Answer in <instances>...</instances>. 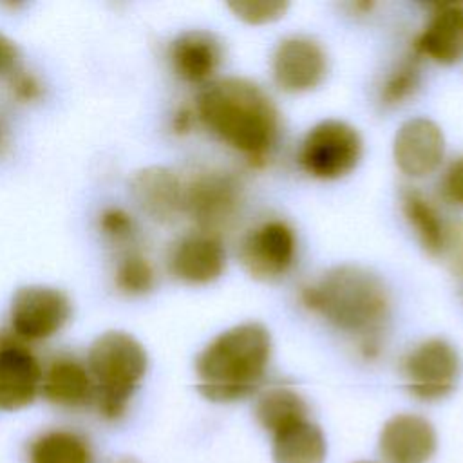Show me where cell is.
<instances>
[{
	"mask_svg": "<svg viewBox=\"0 0 463 463\" xmlns=\"http://www.w3.org/2000/svg\"><path fill=\"white\" fill-rule=\"evenodd\" d=\"M326 454V436L309 418L273 434L271 456L275 463H324Z\"/></svg>",
	"mask_w": 463,
	"mask_h": 463,
	"instance_id": "cell-19",
	"label": "cell"
},
{
	"mask_svg": "<svg viewBox=\"0 0 463 463\" xmlns=\"http://www.w3.org/2000/svg\"><path fill=\"white\" fill-rule=\"evenodd\" d=\"M416 54L452 65L463 58V4H439L414 42Z\"/></svg>",
	"mask_w": 463,
	"mask_h": 463,
	"instance_id": "cell-16",
	"label": "cell"
},
{
	"mask_svg": "<svg viewBox=\"0 0 463 463\" xmlns=\"http://www.w3.org/2000/svg\"><path fill=\"white\" fill-rule=\"evenodd\" d=\"M109 463H141V461H139V459H136L134 456H119V458L110 459Z\"/></svg>",
	"mask_w": 463,
	"mask_h": 463,
	"instance_id": "cell-31",
	"label": "cell"
},
{
	"mask_svg": "<svg viewBox=\"0 0 463 463\" xmlns=\"http://www.w3.org/2000/svg\"><path fill=\"white\" fill-rule=\"evenodd\" d=\"M402 212L423 250L434 257L441 255L447 246V228L430 201L420 192L407 188L402 192Z\"/></svg>",
	"mask_w": 463,
	"mask_h": 463,
	"instance_id": "cell-21",
	"label": "cell"
},
{
	"mask_svg": "<svg viewBox=\"0 0 463 463\" xmlns=\"http://www.w3.org/2000/svg\"><path fill=\"white\" fill-rule=\"evenodd\" d=\"M130 192L141 212L156 222H172L184 213V183L170 168L148 166L136 172Z\"/></svg>",
	"mask_w": 463,
	"mask_h": 463,
	"instance_id": "cell-15",
	"label": "cell"
},
{
	"mask_svg": "<svg viewBox=\"0 0 463 463\" xmlns=\"http://www.w3.org/2000/svg\"><path fill=\"white\" fill-rule=\"evenodd\" d=\"M43 371L33 351L13 333L0 336V409L16 411L34 402Z\"/></svg>",
	"mask_w": 463,
	"mask_h": 463,
	"instance_id": "cell-11",
	"label": "cell"
},
{
	"mask_svg": "<svg viewBox=\"0 0 463 463\" xmlns=\"http://www.w3.org/2000/svg\"><path fill=\"white\" fill-rule=\"evenodd\" d=\"M259 425L271 436L300 420H307L306 400L291 387H269L259 394L253 409Z\"/></svg>",
	"mask_w": 463,
	"mask_h": 463,
	"instance_id": "cell-20",
	"label": "cell"
},
{
	"mask_svg": "<svg viewBox=\"0 0 463 463\" xmlns=\"http://www.w3.org/2000/svg\"><path fill=\"white\" fill-rule=\"evenodd\" d=\"M168 266L172 275L186 284H210L226 268V250L219 235L199 230L181 237L174 244Z\"/></svg>",
	"mask_w": 463,
	"mask_h": 463,
	"instance_id": "cell-13",
	"label": "cell"
},
{
	"mask_svg": "<svg viewBox=\"0 0 463 463\" xmlns=\"http://www.w3.org/2000/svg\"><path fill=\"white\" fill-rule=\"evenodd\" d=\"M441 192L449 203L463 208V156L452 159L447 166L441 179Z\"/></svg>",
	"mask_w": 463,
	"mask_h": 463,
	"instance_id": "cell-28",
	"label": "cell"
},
{
	"mask_svg": "<svg viewBox=\"0 0 463 463\" xmlns=\"http://www.w3.org/2000/svg\"><path fill=\"white\" fill-rule=\"evenodd\" d=\"M5 137H7V128H5L4 119L0 118V152H2V148H4V145H5Z\"/></svg>",
	"mask_w": 463,
	"mask_h": 463,
	"instance_id": "cell-32",
	"label": "cell"
},
{
	"mask_svg": "<svg viewBox=\"0 0 463 463\" xmlns=\"http://www.w3.org/2000/svg\"><path fill=\"white\" fill-rule=\"evenodd\" d=\"M29 463H94V452L85 436L74 430H47L29 445Z\"/></svg>",
	"mask_w": 463,
	"mask_h": 463,
	"instance_id": "cell-22",
	"label": "cell"
},
{
	"mask_svg": "<svg viewBox=\"0 0 463 463\" xmlns=\"http://www.w3.org/2000/svg\"><path fill=\"white\" fill-rule=\"evenodd\" d=\"M239 262L257 280H277L295 262L297 237L282 219H269L251 228L239 244Z\"/></svg>",
	"mask_w": 463,
	"mask_h": 463,
	"instance_id": "cell-8",
	"label": "cell"
},
{
	"mask_svg": "<svg viewBox=\"0 0 463 463\" xmlns=\"http://www.w3.org/2000/svg\"><path fill=\"white\" fill-rule=\"evenodd\" d=\"M18 49L11 38L0 33V76L11 74L16 69Z\"/></svg>",
	"mask_w": 463,
	"mask_h": 463,
	"instance_id": "cell-29",
	"label": "cell"
},
{
	"mask_svg": "<svg viewBox=\"0 0 463 463\" xmlns=\"http://www.w3.org/2000/svg\"><path fill=\"white\" fill-rule=\"evenodd\" d=\"M269 358L268 327L260 322L237 324L212 338L197 354V391L215 403L244 400L262 383Z\"/></svg>",
	"mask_w": 463,
	"mask_h": 463,
	"instance_id": "cell-3",
	"label": "cell"
},
{
	"mask_svg": "<svg viewBox=\"0 0 463 463\" xmlns=\"http://www.w3.org/2000/svg\"><path fill=\"white\" fill-rule=\"evenodd\" d=\"M364 143L358 130L340 119H324L311 127L298 150L300 166L318 179H340L360 163Z\"/></svg>",
	"mask_w": 463,
	"mask_h": 463,
	"instance_id": "cell-5",
	"label": "cell"
},
{
	"mask_svg": "<svg viewBox=\"0 0 463 463\" xmlns=\"http://www.w3.org/2000/svg\"><path fill=\"white\" fill-rule=\"evenodd\" d=\"M156 271L146 257L137 251L125 253L114 271L116 288L130 297L145 295L154 288Z\"/></svg>",
	"mask_w": 463,
	"mask_h": 463,
	"instance_id": "cell-23",
	"label": "cell"
},
{
	"mask_svg": "<svg viewBox=\"0 0 463 463\" xmlns=\"http://www.w3.org/2000/svg\"><path fill=\"white\" fill-rule=\"evenodd\" d=\"M356 463H373V461H356Z\"/></svg>",
	"mask_w": 463,
	"mask_h": 463,
	"instance_id": "cell-33",
	"label": "cell"
},
{
	"mask_svg": "<svg viewBox=\"0 0 463 463\" xmlns=\"http://www.w3.org/2000/svg\"><path fill=\"white\" fill-rule=\"evenodd\" d=\"M378 450L385 463H427L436 452V430L420 414H396L382 427Z\"/></svg>",
	"mask_w": 463,
	"mask_h": 463,
	"instance_id": "cell-14",
	"label": "cell"
},
{
	"mask_svg": "<svg viewBox=\"0 0 463 463\" xmlns=\"http://www.w3.org/2000/svg\"><path fill=\"white\" fill-rule=\"evenodd\" d=\"M69 297L51 286H24L11 300V333L22 342H40L54 336L71 318Z\"/></svg>",
	"mask_w": 463,
	"mask_h": 463,
	"instance_id": "cell-7",
	"label": "cell"
},
{
	"mask_svg": "<svg viewBox=\"0 0 463 463\" xmlns=\"http://www.w3.org/2000/svg\"><path fill=\"white\" fill-rule=\"evenodd\" d=\"M241 204V184L228 174L206 170L184 183V213L201 232L215 233L226 226Z\"/></svg>",
	"mask_w": 463,
	"mask_h": 463,
	"instance_id": "cell-9",
	"label": "cell"
},
{
	"mask_svg": "<svg viewBox=\"0 0 463 463\" xmlns=\"http://www.w3.org/2000/svg\"><path fill=\"white\" fill-rule=\"evenodd\" d=\"M275 83L286 92L317 89L327 74V56L322 45L306 36H289L279 42L271 58Z\"/></svg>",
	"mask_w": 463,
	"mask_h": 463,
	"instance_id": "cell-10",
	"label": "cell"
},
{
	"mask_svg": "<svg viewBox=\"0 0 463 463\" xmlns=\"http://www.w3.org/2000/svg\"><path fill=\"white\" fill-rule=\"evenodd\" d=\"M98 228H99L101 235L116 246L132 242L136 237V232H137V226H136V221L132 219V215L118 206H109L99 213Z\"/></svg>",
	"mask_w": 463,
	"mask_h": 463,
	"instance_id": "cell-26",
	"label": "cell"
},
{
	"mask_svg": "<svg viewBox=\"0 0 463 463\" xmlns=\"http://www.w3.org/2000/svg\"><path fill=\"white\" fill-rule=\"evenodd\" d=\"M42 392L63 409H80L96 402V385L89 367L71 356L54 358L43 373Z\"/></svg>",
	"mask_w": 463,
	"mask_h": 463,
	"instance_id": "cell-18",
	"label": "cell"
},
{
	"mask_svg": "<svg viewBox=\"0 0 463 463\" xmlns=\"http://www.w3.org/2000/svg\"><path fill=\"white\" fill-rule=\"evenodd\" d=\"M195 114L221 141L251 161H262L269 154L280 130L271 98L255 81L241 76L206 83L197 94Z\"/></svg>",
	"mask_w": 463,
	"mask_h": 463,
	"instance_id": "cell-1",
	"label": "cell"
},
{
	"mask_svg": "<svg viewBox=\"0 0 463 463\" xmlns=\"http://www.w3.org/2000/svg\"><path fill=\"white\" fill-rule=\"evenodd\" d=\"M194 121V114L186 109H181L175 116H174V130L175 132H188Z\"/></svg>",
	"mask_w": 463,
	"mask_h": 463,
	"instance_id": "cell-30",
	"label": "cell"
},
{
	"mask_svg": "<svg viewBox=\"0 0 463 463\" xmlns=\"http://www.w3.org/2000/svg\"><path fill=\"white\" fill-rule=\"evenodd\" d=\"M228 7L242 22L262 25L282 18L289 4L286 0H233L228 2Z\"/></svg>",
	"mask_w": 463,
	"mask_h": 463,
	"instance_id": "cell-25",
	"label": "cell"
},
{
	"mask_svg": "<svg viewBox=\"0 0 463 463\" xmlns=\"http://www.w3.org/2000/svg\"><path fill=\"white\" fill-rule=\"evenodd\" d=\"M459 373L461 360L456 347L438 336L420 342L402 362L405 387L421 402H436L449 396L458 383Z\"/></svg>",
	"mask_w": 463,
	"mask_h": 463,
	"instance_id": "cell-6",
	"label": "cell"
},
{
	"mask_svg": "<svg viewBox=\"0 0 463 463\" xmlns=\"http://www.w3.org/2000/svg\"><path fill=\"white\" fill-rule=\"evenodd\" d=\"M392 156L403 174L411 177L430 175L445 156L443 130L429 118H411L394 134Z\"/></svg>",
	"mask_w": 463,
	"mask_h": 463,
	"instance_id": "cell-12",
	"label": "cell"
},
{
	"mask_svg": "<svg viewBox=\"0 0 463 463\" xmlns=\"http://www.w3.org/2000/svg\"><path fill=\"white\" fill-rule=\"evenodd\" d=\"M9 90L13 98H16L18 101L29 103V101H36L42 96V83L34 74L14 69L9 74Z\"/></svg>",
	"mask_w": 463,
	"mask_h": 463,
	"instance_id": "cell-27",
	"label": "cell"
},
{
	"mask_svg": "<svg viewBox=\"0 0 463 463\" xmlns=\"http://www.w3.org/2000/svg\"><path fill=\"white\" fill-rule=\"evenodd\" d=\"M302 304L344 333L362 338V353L373 358L380 351L376 333L389 317V291L373 271L340 264L300 291Z\"/></svg>",
	"mask_w": 463,
	"mask_h": 463,
	"instance_id": "cell-2",
	"label": "cell"
},
{
	"mask_svg": "<svg viewBox=\"0 0 463 463\" xmlns=\"http://www.w3.org/2000/svg\"><path fill=\"white\" fill-rule=\"evenodd\" d=\"M168 54L172 69L181 80L206 85L221 65L222 45L215 34L203 29H192L172 42Z\"/></svg>",
	"mask_w": 463,
	"mask_h": 463,
	"instance_id": "cell-17",
	"label": "cell"
},
{
	"mask_svg": "<svg viewBox=\"0 0 463 463\" xmlns=\"http://www.w3.org/2000/svg\"><path fill=\"white\" fill-rule=\"evenodd\" d=\"M420 83V71L416 58H407L387 76L382 85V101L385 105H398L405 101Z\"/></svg>",
	"mask_w": 463,
	"mask_h": 463,
	"instance_id": "cell-24",
	"label": "cell"
},
{
	"mask_svg": "<svg viewBox=\"0 0 463 463\" xmlns=\"http://www.w3.org/2000/svg\"><path fill=\"white\" fill-rule=\"evenodd\" d=\"M87 367L96 385L99 414L119 420L146 373L148 356L132 335L107 331L92 342Z\"/></svg>",
	"mask_w": 463,
	"mask_h": 463,
	"instance_id": "cell-4",
	"label": "cell"
}]
</instances>
